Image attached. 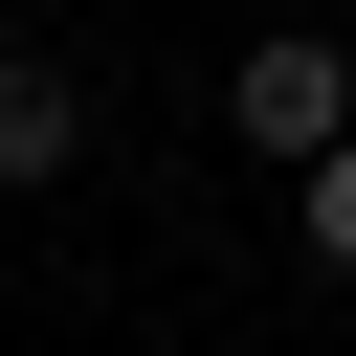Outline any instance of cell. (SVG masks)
Instances as JSON below:
<instances>
[{"label": "cell", "instance_id": "cell-1", "mask_svg": "<svg viewBox=\"0 0 356 356\" xmlns=\"http://www.w3.org/2000/svg\"><path fill=\"white\" fill-rule=\"evenodd\" d=\"M222 111H245V156H289V178H312V156L356 134V44H334V22H267V44L222 67Z\"/></svg>", "mask_w": 356, "mask_h": 356}, {"label": "cell", "instance_id": "cell-3", "mask_svg": "<svg viewBox=\"0 0 356 356\" xmlns=\"http://www.w3.org/2000/svg\"><path fill=\"white\" fill-rule=\"evenodd\" d=\"M289 222H312V267H334V289H356V134H334V156H312V178H289Z\"/></svg>", "mask_w": 356, "mask_h": 356}, {"label": "cell", "instance_id": "cell-2", "mask_svg": "<svg viewBox=\"0 0 356 356\" xmlns=\"http://www.w3.org/2000/svg\"><path fill=\"white\" fill-rule=\"evenodd\" d=\"M67 134H89V89H67L44 44H0V200H22V178H67Z\"/></svg>", "mask_w": 356, "mask_h": 356}]
</instances>
